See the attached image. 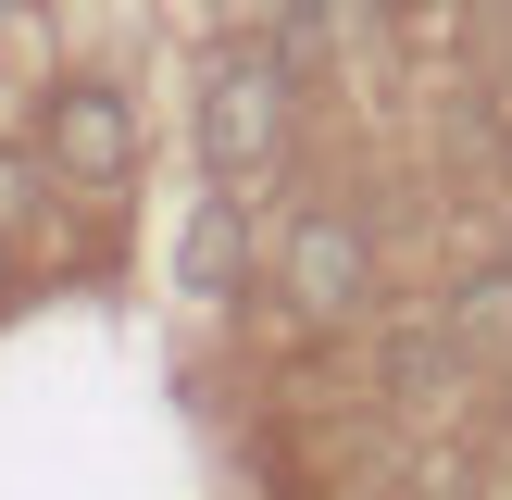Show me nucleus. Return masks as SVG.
Returning a JSON list of instances; mask_svg holds the SVG:
<instances>
[{"mask_svg":"<svg viewBox=\"0 0 512 500\" xmlns=\"http://www.w3.org/2000/svg\"><path fill=\"white\" fill-rule=\"evenodd\" d=\"M288 50L238 38L213 75H200V163L225 175V188H250V175H275V150H288Z\"/></svg>","mask_w":512,"mask_h":500,"instance_id":"obj_1","label":"nucleus"},{"mask_svg":"<svg viewBox=\"0 0 512 500\" xmlns=\"http://www.w3.org/2000/svg\"><path fill=\"white\" fill-rule=\"evenodd\" d=\"M0 275H13V263H0Z\"/></svg>","mask_w":512,"mask_h":500,"instance_id":"obj_8","label":"nucleus"},{"mask_svg":"<svg viewBox=\"0 0 512 500\" xmlns=\"http://www.w3.org/2000/svg\"><path fill=\"white\" fill-rule=\"evenodd\" d=\"M38 175H50V150H0V238L38 225Z\"/></svg>","mask_w":512,"mask_h":500,"instance_id":"obj_7","label":"nucleus"},{"mask_svg":"<svg viewBox=\"0 0 512 500\" xmlns=\"http://www.w3.org/2000/svg\"><path fill=\"white\" fill-rule=\"evenodd\" d=\"M38 150H50V175H75V188H125V175H138V113H125V88H100V75L50 88Z\"/></svg>","mask_w":512,"mask_h":500,"instance_id":"obj_2","label":"nucleus"},{"mask_svg":"<svg viewBox=\"0 0 512 500\" xmlns=\"http://www.w3.org/2000/svg\"><path fill=\"white\" fill-rule=\"evenodd\" d=\"M463 375H475V350L450 338V313L438 325H388V400L438 413V400H463Z\"/></svg>","mask_w":512,"mask_h":500,"instance_id":"obj_4","label":"nucleus"},{"mask_svg":"<svg viewBox=\"0 0 512 500\" xmlns=\"http://www.w3.org/2000/svg\"><path fill=\"white\" fill-rule=\"evenodd\" d=\"M375 300V238L350 213H300L288 225V313L300 325H350Z\"/></svg>","mask_w":512,"mask_h":500,"instance_id":"obj_3","label":"nucleus"},{"mask_svg":"<svg viewBox=\"0 0 512 500\" xmlns=\"http://www.w3.org/2000/svg\"><path fill=\"white\" fill-rule=\"evenodd\" d=\"M450 338H463L475 363H512V263H475L463 288H450Z\"/></svg>","mask_w":512,"mask_h":500,"instance_id":"obj_6","label":"nucleus"},{"mask_svg":"<svg viewBox=\"0 0 512 500\" xmlns=\"http://www.w3.org/2000/svg\"><path fill=\"white\" fill-rule=\"evenodd\" d=\"M175 275H188V300H238V275H250V213H238V200H200V213H188Z\"/></svg>","mask_w":512,"mask_h":500,"instance_id":"obj_5","label":"nucleus"}]
</instances>
